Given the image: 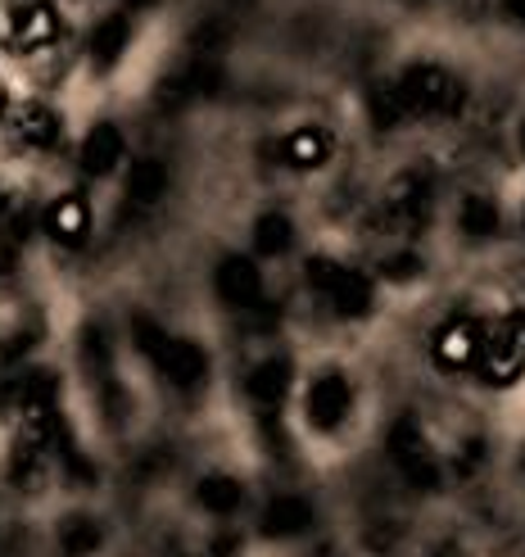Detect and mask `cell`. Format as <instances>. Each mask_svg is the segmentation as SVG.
<instances>
[{
  "instance_id": "obj_1",
  "label": "cell",
  "mask_w": 525,
  "mask_h": 557,
  "mask_svg": "<svg viewBox=\"0 0 525 557\" xmlns=\"http://www.w3.org/2000/svg\"><path fill=\"white\" fill-rule=\"evenodd\" d=\"M132 336H136V349H141L177 389L204 385V376H209V354H204L196 341L168 336V331L154 326L150 318H132Z\"/></svg>"
},
{
  "instance_id": "obj_2",
  "label": "cell",
  "mask_w": 525,
  "mask_h": 557,
  "mask_svg": "<svg viewBox=\"0 0 525 557\" xmlns=\"http://www.w3.org/2000/svg\"><path fill=\"white\" fill-rule=\"evenodd\" d=\"M395 91H399V104L408 119H439V114H458L466 91L462 82L439 69V64H408L399 77H395Z\"/></svg>"
},
{
  "instance_id": "obj_3",
  "label": "cell",
  "mask_w": 525,
  "mask_h": 557,
  "mask_svg": "<svg viewBox=\"0 0 525 557\" xmlns=\"http://www.w3.org/2000/svg\"><path fill=\"white\" fill-rule=\"evenodd\" d=\"M472 372L489 385H499V389L525 376V309H512L499 322L485 326V345L476 354Z\"/></svg>"
},
{
  "instance_id": "obj_4",
  "label": "cell",
  "mask_w": 525,
  "mask_h": 557,
  "mask_svg": "<svg viewBox=\"0 0 525 557\" xmlns=\"http://www.w3.org/2000/svg\"><path fill=\"white\" fill-rule=\"evenodd\" d=\"M309 286L317 295H326V304L336 309L340 318H367L376 309V282L367 272H358L349 263L336 259H309Z\"/></svg>"
},
{
  "instance_id": "obj_5",
  "label": "cell",
  "mask_w": 525,
  "mask_h": 557,
  "mask_svg": "<svg viewBox=\"0 0 525 557\" xmlns=\"http://www.w3.org/2000/svg\"><path fill=\"white\" fill-rule=\"evenodd\" d=\"M385 444H390V458L403 471L408 485H417V490L445 485V462H439V454L430 449V440H426L417 417H399V422L390 426V435H385Z\"/></svg>"
},
{
  "instance_id": "obj_6",
  "label": "cell",
  "mask_w": 525,
  "mask_h": 557,
  "mask_svg": "<svg viewBox=\"0 0 525 557\" xmlns=\"http://www.w3.org/2000/svg\"><path fill=\"white\" fill-rule=\"evenodd\" d=\"M435 186L426 173H403L390 190H385L380 209L372 213V232H417L430 218Z\"/></svg>"
},
{
  "instance_id": "obj_7",
  "label": "cell",
  "mask_w": 525,
  "mask_h": 557,
  "mask_svg": "<svg viewBox=\"0 0 525 557\" xmlns=\"http://www.w3.org/2000/svg\"><path fill=\"white\" fill-rule=\"evenodd\" d=\"M485 326L476 313H453L435 326V336H430V358L445 372H466V368H476V354L485 345Z\"/></svg>"
},
{
  "instance_id": "obj_8",
  "label": "cell",
  "mask_w": 525,
  "mask_h": 557,
  "mask_svg": "<svg viewBox=\"0 0 525 557\" xmlns=\"http://www.w3.org/2000/svg\"><path fill=\"white\" fill-rule=\"evenodd\" d=\"M303 412H309L313 431H322V435L340 431L349 422V412H353V381L340 368L317 372L313 385H309V395H303Z\"/></svg>"
},
{
  "instance_id": "obj_9",
  "label": "cell",
  "mask_w": 525,
  "mask_h": 557,
  "mask_svg": "<svg viewBox=\"0 0 525 557\" xmlns=\"http://www.w3.org/2000/svg\"><path fill=\"white\" fill-rule=\"evenodd\" d=\"M217 295H223V304H232V309H259L263 304V272L254 259L245 255H227L223 263H217Z\"/></svg>"
},
{
  "instance_id": "obj_10",
  "label": "cell",
  "mask_w": 525,
  "mask_h": 557,
  "mask_svg": "<svg viewBox=\"0 0 525 557\" xmlns=\"http://www.w3.org/2000/svg\"><path fill=\"white\" fill-rule=\"evenodd\" d=\"M123 154H127V141H123V132L114 127V123H96L91 132H87V141H82V154H77V163H82V173L87 177H109L123 163Z\"/></svg>"
},
{
  "instance_id": "obj_11",
  "label": "cell",
  "mask_w": 525,
  "mask_h": 557,
  "mask_svg": "<svg viewBox=\"0 0 525 557\" xmlns=\"http://www.w3.org/2000/svg\"><path fill=\"white\" fill-rule=\"evenodd\" d=\"M290 385H295V368L290 358H263V363L250 372L245 389H250V399L263 408V412H276L286 399H290Z\"/></svg>"
},
{
  "instance_id": "obj_12",
  "label": "cell",
  "mask_w": 525,
  "mask_h": 557,
  "mask_svg": "<svg viewBox=\"0 0 525 557\" xmlns=\"http://www.w3.org/2000/svg\"><path fill=\"white\" fill-rule=\"evenodd\" d=\"M313 525V504L309 498H299V494H282V498H272V504L263 508V521H259V531L267 540H295L303 535Z\"/></svg>"
},
{
  "instance_id": "obj_13",
  "label": "cell",
  "mask_w": 525,
  "mask_h": 557,
  "mask_svg": "<svg viewBox=\"0 0 525 557\" xmlns=\"http://www.w3.org/2000/svg\"><path fill=\"white\" fill-rule=\"evenodd\" d=\"M127 46H132V23H127V14H109V18H100V23H96V33H91V41H87V54H91L96 73H109V69H114L123 54H127Z\"/></svg>"
},
{
  "instance_id": "obj_14",
  "label": "cell",
  "mask_w": 525,
  "mask_h": 557,
  "mask_svg": "<svg viewBox=\"0 0 525 557\" xmlns=\"http://www.w3.org/2000/svg\"><path fill=\"white\" fill-rule=\"evenodd\" d=\"M46 232L60 245H82L87 232H91V205L82 200V195H64V200H54L50 213H46Z\"/></svg>"
},
{
  "instance_id": "obj_15",
  "label": "cell",
  "mask_w": 525,
  "mask_h": 557,
  "mask_svg": "<svg viewBox=\"0 0 525 557\" xmlns=\"http://www.w3.org/2000/svg\"><path fill=\"white\" fill-rule=\"evenodd\" d=\"M458 227L466 240H493L503 227V209L499 200H489L485 190H472V195H462V205H458Z\"/></svg>"
},
{
  "instance_id": "obj_16",
  "label": "cell",
  "mask_w": 525,
  "mask_h": 557,
  "mask_svg": "<svg viewBox=\"0 0 525 557\" xmlns=\"http://www.w3.org/2000/svg\"><path fill=\"white\" fill-rule=\"evenodd\" d=\"M54 37H60V14H54L46 0H33V5H18V10H14V41H18L23 50L50 46Z\"/></svg>"
},
{
  "instance_id": "obj_17",
  "label": "cell",
  "mask_w": 525,
  "mask_h": 557,
  "mask_svg": "<svg viewBox=\"0 0 525 557\" xmlns=\"http://www.w3.org/2000/svg\"><path fill=\"white\" fill-rule=\"evenodd\" d=\"M163 190H168V169H163L159 159H136L132 173H127V205L150 209L163 200Z\"/></svg>"
},
{
  "instance_id": "obj_18",
  "label": "cell",
  "mask_w": 525,
  "mask_h": 557,
  "mask_svg": "<svg viewBox=\"0 0 525 557\" xmlns=\"http://www.w3.org/2000/svg\"><path fill=\"white\" fill-rule=\"evenodd\" d=\"M282 159L290 169H322L330 159V136L322 127H299L282 141Z\"/></svg>"
},
{
  "instance_id": "obj_19",
  "label": "cell",
  "mask_w": 525,
  "mask_h": 557,
  "mask_svg": "<svg viewBox=\"0 0 525 557\" xmlns=\"http://www.w3.org/2000/svg\"><path fill=\"white\" fill-rule=\"evenodd\" d=\"M295 245V222L286 213H263L254 222V255L259 259H282Z\"/></svg>"
},
{
  "instance_id": "obj_20",
  "label": "cell",
  "mask_w": 525,
  "mask_h": 557,
  "mask_svg": "<svg viewBox=\"0 0 525 557\" xmlns=\"http://www.w3.org/2000/svg\"><path fill=\"white\" fill-rule=\"evenodd\" d=\"M100 544H104V531H100L96 517H87V512L64 517V525H60L64 557H91V553H100Z\"/></svg>"
},
{
  "instance_id": "obj_21",
  "label": "cell",
  "mask_w": 525,
  "mask_h": 557,
  "mask_svg": "<svg viewBox=\"0 0 525 557\" xmlns=\"http://www.w3.org/2000/svg\"><path fill=\"white\" fill-rule=\"evenodd\" d=\"M240 481L236 476H223V471H213V476H204L200 481V490H196V504L209 512V517H232L236 508H240Z\"/></svg>"
},
{
  "instance_id": "obj_22",
  "label": "cell",
  "mask_w": 525,
  "mask_h": 557,
  "mask_svg": "<svg viewBox=\"0 0 525 557\" xmlns=\"http://www.w3.org/2000/svg\"><path fill=\"white\" fill-rule=\"evenodd\" d=\"M18 136L33 150H50L54 141H60V114H54L50 104H23L18 114Z\"/></svg>"
},
{
  "instance_id": "obj_23",
  "label": "cell",
  "mask_w": 525,
  "mask_h": 557,
  "mask_svg": "<svg viewBox=\"0 0 525 557\" xmlns=\"http://www.w3.org/2000/svg\"><path fill=\"white\" fill-rule=\"evenodd\" d=\"M485 462H489V444H485L480 435H466L462 444H453V454H449V462H445V476H453V481H476L480 471H485Z\"/></svg>"
},
{
  "instance_id": "obj_24",
  "label": "cell",
  "mask_w": 525,
  "mask_h": 557,
  "mask_svg": "<svg viewBox=\"0 0 525 557\" xmlns=\"http://www.w3.org/2000/svg\"><path fill=\"white\" fill-rule=\"evenodd\" d=\"M367 114H372V127H380V132H390V127H399L408 119L403 104H399V91H395V77L376 82V87L367 91Z\"/></svg>"
},
{
  "instance_id": "obj_25",
  "label": "cell",
  "mask_w": 525,
  "mask_h": 557,
  "mask_svg": "<svg viewBox=\"0 0 525 557\" xmlns=\"http://www.w3.org/2000/svg\"><path fill=\"white\" fill-rule=\"evenodd\" d=\"M82 363H87L91 376H104L109 363H114V345H109V336L100 326H87L82 331Z\"/></svg>"
},
{
  "instance_id": "obj_26",
  "label": "cell",
  "mask_w": 525,
  "mask_h": 557,
  "mask_svg": "<svg viewBox=\"0 0 525 557\" xmlns=\"http://www.w3.org/2000/svg\"><path fill=\"white\" fill-rule=\"evenodd\" d=\"M182 77H186L190 96H217V91H223V69L209 64V60H196Z\"/></svg>"
},
{
  "instance_id": "obj_27",
  "label": "cell",
  "mask_w": 525,
  "mask_h": 557,
  "mask_svg": "<svg viewBox=\"0 0 525 557\" xmlns=\"http://www.w3.org/2000/svg\"><path fill=\"white\" fill-rule=\"evenodd\" d=\"M380 276H385V282H417V276H422V255H412V249H399V255H390V259H385L380 263Z\"/></svg>"
},
{
  "instance_id": "obj_28",
  "label": "cell",
  "mask_w": 525,
  "mask_h": 557,
  "mask_svg": "<svg viewBox=\"0 0 525 557\" xmlns=\"http://www.w3.org/2000/svg\"><path fill=\"white\" fill-rule=\"evenodd\" d=\"M236 548H240V544L227 540V535H223V540H213V557H236Z\"/></svg>"
},
{
  "instance_id": "obj_29",
  "label": "cell",
  "mask_w": 525,
  "mask_h": 557,
  "mask_svg": "<svg viewBox=\"0 0 525 557\" xmlns=\"http://www.w3.org/2000/svg\"><path fill=\"white\" fill-rule=\"evenodd\" d=\"M508 14H512V18H521V23H525V0H508Z\"/></svg>"
},
{
  "instance_id": "obj_30",
  "label": "cell",
  "mask_w": 525,
  "mask_h": 557,
  "mask_svg": "<svg viewBox=\"0 0 525 557\" xmlns=\"http://www.w3.org/2000/svg\"><path fill=\"white\" fill-rule=\"evenodd\" d=\"M127 5H132V10H150V5H154V0H127Z\"/></svg>"
},
{
  "instance_id": "obj_31",
  "label": "cell",
  "mask_w": 525,
  "mask_h": 557,
  "mask_svg": "<svg viewBox=\"0 0 525 557\" xmlns=\"http://www.w3.org/2000/svg\"><path fill=\"white\" fill-rule=\"evenodd\" d=\"M516 141H521V154H525V123H521V136H516Z\"/></svg>"
},
{
  "instance_id": "obj_32",
  "label": "cell",
  "mask_w": 525,
  "mask_h": 557,
  "mask_svg": "<svg viewBox=\"0 0 525 557\" xmlns=\"http://www.w3.org/2000/svg\"><path fill=\"white\" fill-rule=\"evenodd\" d=\"M0 213H5V190H0Z\"/></svg>"
}]
</instances>
